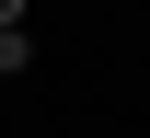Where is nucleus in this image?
<instances>
[{"label": "nucleus", "mask_w": 150, "mask_h": 138, "mask_svg": "<svg viewBox=\"0 0 150 138\" xmlns=\"http://www.w3.org/2000/svg\"><path fill=\"white\" fill-rule=\"evenodd\" d=\"M0 23H23V0H0Z\"/></svg>", "instance_id": "2"}, {"label": "nucleus", "mask_w": 150, "mask_h": 138, "mask_svg": "<svg viewBox=\"0 0 150 138\" xmlns=\"http://www.w3.org/2000/svg\"><path fill=\"white\" fill-rule=\"evenodd\" d=\"M0 69H12V81L35 69V35H23V23H0Z\"/></svg>", "instance_id": "1"}]
</instances>
